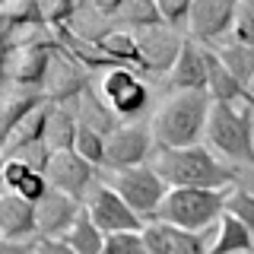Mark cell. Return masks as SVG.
<instances>
[{"label":"cell","instance_id":"6da1fadb","mask_svg":"<svg viewBox=\"0 0 254 254\" xmlns=\"http://www.w3.org/2000/svg\"><path fill=\"white\" fill-rule=\"evenodd\" d=\"M153 169L169 188H203V190L238 188V169L216 159V153H210L206 146L156 149Z\"/></svg>","mask_w":254,"mask_h":254},{"label":"cell","instance_id":"7a4b0ae2","mask_svg":"<svg viewBox=\"0 0 254 254\" xmlns=\"http://www.w3.org/2000/svg\"><path fill=\"white\" fill-rule=\"evenodd\" d=\"M210 92H172L149 121L156 149L200 146V137L206 133V121H210Z\"/></svg>","mask_w":254,"mask_h":254},{"label":"cell","instance_id":"3957f363","mask_svg":"<svg viewBox=\"0 0 254 254\" xmlns=\"http://www.w3.org/2000/svg\"><path fill=\"white\" fill-rule=\"evenodd\" d=\"M232 190H203V188H169L156 219L181 232H197L203 235L206 226L222 219L226 200Z\"/></svg>","mask_w":254,"mask_h":254},{"label":"cell","instance_id":"277c9868","mask_svg":"<svg viewBox=\"0 0 254 254\" xmlns=\"http://www.w3.org/2000/svg\"><path fill=\"white\" fill-rule=\"evenodd\" d=\"M206 140L229 162H248L254 169V111L251 108L213 102L210 121H206Z\"/></svg>","mask_w":254,"mask_h":254},{"label":"cell","instance_id":"5b68a950","mask_svg":"<svg viewBox=\"0 0 254 254\" xmlns=\"http://www.w3.org/2000/svg\"><path fill=\"white\" fill-rule=\"evenodd\" d=\"M108 185L121 194V200L130 206L143 222H153L159 206H162L169 185L156 175L153 165H140V169H124V172H111Z\"/></svg>","mask_w":254,"mask_h":254},{"label":"cell","instance_id":"8992f818","mask_svg":"<svg viewBox=\"0 0 254 254\" xmlns=\"http://www.w3.org/2000/svg\"><path fill=\"white\" fill-rule=\"evenodd\" d=\"M99 95L102 102L115 111L118 121H130L140 118L149 105V89L146 83L140 79V70H130V67H108L102 70V79H99Z\"/></svg>","mask_w":254,"mask_h":254},{"label":"cell","instance_id":"52a82bcc","mask_svg":"<svg viewBox=\"0 0 254 254\" xmlns=\"http://www.w3.org/2000/svg\"><path fill=\"white\" fill-rule=\"evenodd\" d=\"M83 210L89 213V219L95 222V229L105 238L121 235V232H143V226H146V222L121 200V194L111 185H102V181L92 185V190L86 194Z\"/></svg>","mask_w":254,"mask_h":254},{"label":"cell","instance_id":"ba28073f","mask_svg":"<svg viewBox=\"0 0 254 254\" xmlns=\"http://www.w3.org/2000/svg\"><path fill=\"white\" fill-rule=\"evenodd\" d=\"M156 143L149 124H121L105 137V169L108 172H124V169H140L153 156Z\"/></svg>","mask_w":254,"mask_h":254},{"label":"cell","instance_id":"9c48e42d","mask_svg":"<svg viewBox=\"0 0 254 254\" xmlns=\"http://www.w3.org/2000/svg\"><path fill=\"white\" fill-rule=\"evenodd\" d=\"M235 16L238 3H232V0H197V3H190L188 38H194L203 48L222 45V38L232 35L235 29Z\"/></svg>","mask_w":254,"mask_h":254},{"label":"cell","instance_id":"30bf717a","mask_svg":"<svg viewBox=\"0 0 254 254\" xmlns=\"http://www.w3.org/2000/svg\"><path fill=\"white\" fill-rule=\"evenodd\" d=\"M89 89V76H86V67L79 61H73L64 48L54 45L51 54V67H48L42 95L48 99V105H67V102H79L83 92Z\"/></svg>","mask_w":254,"mask_h":254},{"label":"cell","instance_id":"8fae6325","mask_svg":"<svg viewBox=\"0 0 254 254\" xmlns=\"http://www.w3.org/2000/svg\"><path fill=\"white\" fill-rule=\"evenodd\" d=\"M102 169H95V165H89L83 156H76L73 149H67V153H54L51 162H48V185H51V190H61V194H67L70 200L83 203L86 194L92 190V185H99L95 181V175H99Z\"/></svg>","mask_w":254,"mask_h":254},{"label":"cell","instance_id":"7c38bea8","mask_svg":"<svg viewBox=\"0 0 254 254\" xmlns=\"http://www.w3.org/2000/svg\"><path fill=\"white\" fill-rule=\"evenodd\" d=\"M51 54H54V42L10 48V51L3 54L6 83L19 86V89H38V92H42L48 67H51Z\"/></svg>","mask_w":254,"mask_h":254},{"label":"cell","instance_id":"4fadbf2b","mask_svg":"<svg viewBox=\"0 0 254 254\" xmlns=\"http://www.w3.org/2000/svg\"><path fill=\"white\" fill-rule=\"evenodd\" d=\"M83 213V203L70 200L61 190H48L35 203V232L38 238H64L73 229L76 216Z\"/></svg>","mask_w":254,"mask_h":254},{"label":"cell","instance_id":"5bb4252c","mask_svg":"<svg viewBox=\"0 0 254 254\" xmlns=\"http://www.w3.org/2000/svg\"><path fill=\"white\" fill-rule=\"evenodd\" d=\"M169 89L172 92H206V79H210V70H206V48L197 45L194 38H185L178 51V61L172 64L169 73Z\"/></svg>","mask_w":254,"mask_h":254},{"label":"cell","instance_id":"9a60e30c","mask_svg":"<svg viewBox=\"0 0 254 254\" xmlns=\"http://www.w3.org/2000/svg\"><path fill=\"white\" fill-rule=\"evenodd\" d=\"M181 42L185 38L178 32L165 29V26H149L137 32V45L143 54V70H153V73H169L172 64L178 61Z\"/></svg>","mask_w":254,"mask_h":254},{"label":"cell","instance_id":"2e32d148","mask_svg":"<svg viewBox=\"0 0 254 254\" xmlns=\"http://www.w3.org/2000/svg\"><path fill=\"white\" fill-rule=\"evenodd\" d=\"M0 238L10 242H32L35 232V203L22 200L13 190H0Z\"/></svg>","mask_w":254,"mask_h":254},{"label":"cell","instance_id":"e0dca14e","mask_svg":"<svg viewBox=\"0 0 254 254\" xmlns=\"http://www.w3.org/2000/svg\"><path fill=\"white\" fill-rule=\"evenodd\" d=\"M45 102L48 99L38 89H19V86L6 83L3 89H0V146H3L6 133H10L26 115H32L35 108H42Z\"/></svg>","mask_w":254,"mask_h":254},{"label":"cell","instance_id":"ac0fdd59","mask_svg":"<svg viewBox=\"0 0 254 254\" xmlns=\"http://www.w3.org/2000/svg\"><path fill=\"white\" fill-rule=\"evenodd\" d=\"M48 115H51V105H48V102H45L42 108H35L32 115H26L10 133H6V140H3V146H0V153H3V156H16L19 149L32 146V143H45Z\"/></svg>","mask_w":254,"mask_h":254},{"label":"cell","instance_id":"d6986e66","mask_svg":"<svg viewBox=\"0 0 254 254\" xmlns=\"http://www.w3.org/2000/svg\"><path fill=\"white\" fill-rule=\"evenodd\" d=\"M76 130H79L76 111H70L67 105H51V115H48V133H45L48 149H51V153H67V149H73Z\"/></svg>","mask_w":254,"mask_h":254},{"label":"cell","instance_id":"ffe728a7","mask_svg":"<svg viewBox=\"0 0 254 254\" xmlns=\"http://www.w3.org/2000/svg\"><path fill=\"white\" fill-rule=\"evenodd\" d=\"M210 254H254V235L235 216L222 213V219L216 222V242H213Z\"/></svg>","mask_w":254,"mask_h":254},{"label":"cell","instance_id":"44dd1931","mask_svg":"<svg viewBox=\"0 0 254 254\" xmlns=\"http://www.w3.org/2000/svg\"><path fill=\"white\" fill-rule=\"evenodd\" d=\"M210 51L216 54V58L222 61V67L248 89L251 79H254V48L238 45V42H222V45H213Z\"/></svg>","mask_w":254,"mask_h":254},{"label":"cell","instance_id":"7402d4cb","mask_svg":"<svg viewBox=\"0 0 254 254\" xmlns=\"http://www.w3.org/2000/svg\"><path fill=\"white\" fill-rule=\"evenodd\" d=\"M76 108H79V124L83 127H92V130H99L102 137H108L111 130H118L121 127V121L115 118V111H111L105 102H102V95L99 92H92V89H86L83 92V99L76 102Z\"/></svg>","mask_w":254,"mask_h":254},{"label":"cell","instance_id":"603a6c76","mask_svg":"<svg viewBox=\"0 0 254 254\" xmlns=\"http://www.w3.org/2000/svg\"><path fill=\"white\" fill-rule=\"evenodd\" d=\"M64 242H67L76 254H102V248H105V235L95 229V222L89 219V213H86V210L76 216L73 229L64 235Z\"/></svg>","mask_w":254,"mask_h":254},{"label":"cell","instance_id":"cb8c5ba5","mask_svg":"<svg viewBox=\"0 0 254 254\" xmlns=\"http://www.w3.org/2000/svg\"><path fill=\"white\" fill-rule=\"evenodd\" d=\"M73 153L83 156L89 165H95V169H105V137H102L99 130H92V127L79 124L76 140H73Z\"/></svg>","mask_w":254,"mask_h":254},{"label":"cell","instance_id":"d4e9b609","mask_svg":"<svg viewBox=\"0 0 254 254\" xmlns=\"http://www.w3.org/2000/svg\"><path fill=\"white\" fill-rule=\"evenodd\" d=\"M156 13L159 22L172 32H188V19H190V3L188 0H156Z\"/></svg>","mask_w":254,"mask_h":254},{"label":"cell","instance_id":"484cf974","mask_svg":"<svg viewBox=\"0 0 254 254\" xmlns=\"http://www.w3.org/2000/svg\"><path fill=\"white\" fill-rule=\"evenodd\" d=\"M226 213H229V216H235L254 235V194H251L248 188H242V185L232 188V194H229V200H226Z\"/></svg>","mask_w":254,"mask_h":254},{"label":"cell","instance_id":"4316f807","mask_svg":"<svg viewBox=\"0 0 254 254\" xmlns=\"http://www.w3.org/2000/svg\"><path fill=\"white\" fill-rule=\"evenodd\" d=\"M143 245H146L149 254H172V226H165V222H146L143 226Z\"/></svg>","mask_w":254,"mask_h":254},{"label":"cell","instance_id":"83f0119b","mask_svg":"<svg viewBox=\"0 0 254 254\" xmlns=\"http://www.w3.org/2000/svg\"><path fill=\"white\" fill-rule=\"evenodd\" d=\"M29 175H32V169L22 162V159H16V156H3V159H0V188H3V190H13V194H16Z\"/></svg>","mask_w":254,"mask_h":254},{"label":"cell","instance_id":"f1b7e54d","mask_svg":"<svg viewBox=\"0 0 254 254\" xmlns=\"http://www.w3.org/2000/svg\"><path fill=\"white\" fill-rule=\"evenodd\" d=\"M102 254H149L143 245L140 232H121V235H108Z\"/></svg>","mask_w":254,"mask_h":254},{"label":"cell","instance_id":"f546056e","mask_svg":"<svg viewBox=\"0 0 254 254\" xmlns=\"http://www.w3.org/2000/svg\"><path fill=\"white\" fill-rule=\"evenodd\" d=\"M232 42L254 48V0H248V3H238L235 29H232Z\"/></svg>","mask_w":254,"mask_h":254},{"label":"cell","instance_id":"4dcf8cb0","mask_svg":"<svg viewBox=\"0 0 254 254\" xmlns=\"http://www.w3.org/2000/svg\"><path fill=\"white\" fill-rule=\"evenodd\" d=\"M172 254H210L203 245V235L172 229Z\"/></svg>","mask_w":254,"mask_h":254},{"label":"cell","instance_id":"1f68e13d","mask_svg":"<svg viewBox=\"0 0 254 254\" xmlns=\"http://www.w3.org/2000/svg\"><path fill=\"white\" fill-rule=\"evenodd\" d=\"M48 190H51V185H48V178L42 172H32L26 181H22V188L16 190V194L22 197V200H29V203H38L42 200V197L48 194Z\"/></svg>","mask_w":254,"mask_h":254},{"label":"cell","instance_id":"d6a6232c","mask_svg":"<svg viewBox=\"0 0 254 254\" xmlns=\"http://www.w3.org/2000/svg\"><path fill=\"white\" fill-rule=\"evenodd\" d=\"M32 254H76L64 238H35V248Z\"/></svg>","mask_w":254,"mask_h":254},{"label":"cell","instance_id":"836d02e7","mask_svg":"<svg viewBox=\"0 0 254 254\" xmlns=\"http://www.w3.org/2000/svg\"><path fill=\"white\" fill-rule=\"evenodd\" d=\"M35 248V238L32 242H10V238H0V254H32Z\"/></svg>","mask_w":254,"mask_h":254},{"label":"cell","instance_id":"e575fe53","mask_svg":"<svg viewBox=\"0 0 254 254\" xmlns=\"http://www.w3.org/2000/svg\"><path fill=\"white\" fill-rule=\"evenodd\" d=\"M10 38H13V22L0 13V58L10 51Z\"/></svg>","mask_w":254,"mask_h":254},{"label":"cell","instance_id":"d590c367","mask_svg":"<svg viewBox=\"0 0 254 254\" xmlns=\"http://www.w3.org/2000/svg\"><path fill=\"white\" fill-rule=\"evenodd\" d=\"M3 83H6V70H3V58H0V89H3Z\"/></svg>","mask_w":254,"mask_h":254},{"label":"cell","instance_id":"8d00e7d4","mask_svg":"<svg viewBox=\"0 0 254 254\" xmlns=\"http://www.w3.org/2000/svg\"><path fill=\"white\" fill-rule=\"evenodd\" d=\"M248 92H251V95H254V79H251V86H248Z\"/></svg>","mask_w":254,"mask_h":254}]
</instances>
